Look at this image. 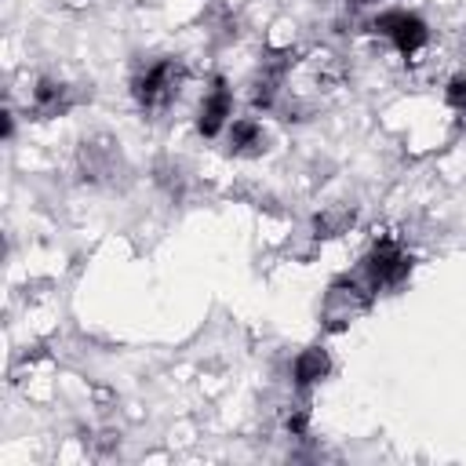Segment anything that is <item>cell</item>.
I'll return each instance as SVG.
<instances>
[{
  "label": "cell",
  "mask_w": 466,
  "mask_h": 466,
  "mask_svg": "<svg viewBox=\"0 0 466 466\" xmlns=\"http://www.w3.org/2000/svg\"><path fill=\"white\" fill-rule=\"evenodd\" d=\"M364 280L379 291V288H397L408 273H411V255L393 240V237H379L360 266Z\"/></svg>",
  "instance_id": "cell-3"
},
{
  "label": "cell",
  "mask_w": 466,
  "mask_h": 466,
  "mask_svg": "<svg viewBox=\"0 0 466 466\" xmlns=\"http://www.w3.org/2000/svg\"><path fill=\"white\" fill-rule=\"evenodd\" d=\"M353 222H357V211L350 204H331V208H324V211L313 215V237L317 240L342 237V233H350Z\"/></svg>",
  "instance_id": "cell-10"
},
{
  "label": "cell",
  "mask_w": 466,
  "mask_h": 466,
  "mask_svg": "<svg viewBox=\"0 0 466 466\" xmlns=\"http://www.w3.org/2000/svg\"><path fill=\"white\" fill-rule=\"evenodd\" d=\"M73 102H76L73 87L62 84V80H55V76H40L36 87H33V116H36V120L62 116V113L73 109Z\"/></svg>",
  "instance_id": "cell-8"
},
{
  "label": "cell",
  "mask_w": 466,
  "mask_h": 466,
  "mask_svg": "<svg viewBox=\"0 0 466 466\" xmlns=\"http://www.w3.org/2000/svg\"><path fill=\"white\" fill-rule=\"evenodd\" d=\"M291 62H295V51L284 47V51H266L258 69H255V80H251V106L255 109H273L277 106V95L291 73Z\"/></svg>",
  "instance_id": "cell-4"
},
{
  "label": "cell",
  "mask_w": 466,
  "mask_h": 466,
  "mask_svg": "<svg viewBox=\"0 0 466 466\" xmlns=\"http://www.w3.org/2000/svg\"><path fill=\"white\" fill-rule=\"evenodd\" d=\"M328 371H331V357H328V350H320V346H309V350H302V353L295 357V386H299V390L317 386Z\"/></svg>",
  "instance_id": "cell-11"
},
{
  "label": "cell",
  "mask_w": 466,
  "mask_h": 466,
  "mask_svg": "<svg viewBox=\"0 0 466 466\" xmlns=\"http://www.w3.org/2000/svg\"><path fill=\"white\" fill-rule=\"evenodd\" d=\"M371 295H375V288L368 280H357V277L335 280L328 288V295H324V328L328 331H342L350 320H357L371 306Z\"/></svg>",
  "instance_id": "cell-2"
},
{
  "label": "cell",
  "mask_w": 466,
  "mask_h": 466,
  "mask_svg": "<svg viewBox=\"0 0 466 466\" xmlns=\"http://www.w3.org/2000/svg\"><path fill=\"white\" fill-rule=\"evenodd\" d=\"M448 106L466 109V76H455V80L448 84Z\"/></svg>",
  "instance_id": "cell-12"
},
{
  "label": "cell",
  "mask_w": 466,
  "mask_h": 466,
  "mask_svg": "<svg viewBox=\"0 0 466 466\" xmlns=\"http://www.w3.org/2000/svg\"><path fill=\"white\" fill-rule=\"evenodd\" d=\"M262 142H266V135L255 116H240L229 124V153L233 157H255V153H262Z\"/></svg>",
  "instance_id": "cell-9"
},
{
  "label": "cell",
  "mask_w": 466,
  "mask_h": 466,
  "mask_svg": "<svg viewBox=\"0 0 466 466\" xmlns=\"http://www.w3.org/2000/svg\"><path fill=\"white\" fill-rule=\"evenodd\" d=\"M371 29L379 36H386L400 55H415L426 44V36H430L426 33V22L419 15H411V11H386V15H379L371 22Z\"/></svg>",
  "instance_id": "cell-5"
},
{
  "label": "cell",
  "mask_w": 466,
  "mask_h": 466,
  "mask_svg": "<svg viewBox=\"0 0 466 466\" xmlns=\"http://www.w3.org/2000/svg\"><path fill=\"white\" fill-rule=\"evenodd\" d=\"M229 113H233V95H229L226 80L218 76V80H211V87H208V95H204V102H200L197 131H200L204 138H215V135H218V131L226 127Z\"/></svg>",
  "instance_id": "cell-7"
},
{
  "label": "cell",
  "mask_w": 466,
  "mask_h": 466,
  "mask_svg": "<svg viewBox=\"0 0 466 466\" xmlns=\"http://www.w3.org/2000/svg\"><path fill=\"white\" fill-rule=\"evenodd\" d=\"M182 84H186V66L178 58H160L135 80V98L142 109H164L178 98Z\"/></svg>",
  "instance_id": "cell-1"
},
{
  "label": "cell",
  "mask_w": 466,
  "mask_h": 466,
  "mask_svg": "<svg viewBox=\"0 0 466 466\" xmlns=\"http://www.w3.org/2000/svg\"><path fill=\"white\" fill-rule=\"evenodd\" d=\"M350 4H375V0H350Z\"/></svg>",
  "instance_id": "cell-13"
},
{
  "label": "cell",
  "mask_w": 466,
  "mask_h": 466,
  "mask_svg": "<svg viewBox=\"0 0 466 466\" xmlns=\"http://www.w3.org/2000/svg\"><path fill=\"white\" fill-rule=\"evenodd\" d=\"M76 164H80V175L95 186H106L116 178L120 171V149L113 138L98 135V138H84L80 142V153H76Z\"/></svg>",
  "instance_id": "cell-6"
}]
</instances>
